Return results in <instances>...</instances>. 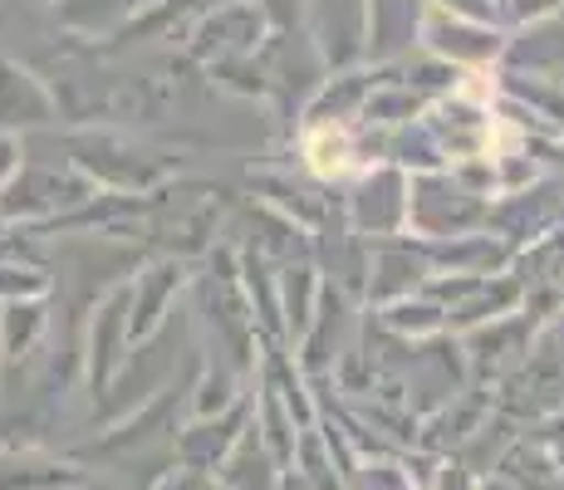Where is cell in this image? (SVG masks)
<instances>
[{
    "mask_svg": "<svg viewBox=\"0 0 564 490\" xmlns=\"http://www.w3.org/2000/svg\"><path fill=\"white\" fill-rule=\"evenodd\" d=\"M187 280H192L187 260H177V255L153 260L143 275H133V285H128V344L158 339V329L167 324L172 304L187 290Z\"/></svg>",
    "mask_w": 564,
    "mask_h": 490,
    "instance_id": "11",
    "label": "cell"
},
{
    "mask_svg": "<svg viewBox=\"0 0 564 490\" xmlns=\"http://www.w3.org/2000/svg\"><path fill=\"white\" fill-rule=\"evenodd\" d=\"M153 490H221L212 471H192V466H177V471H167L162 481H153Z\"/></svg>",
    "mask_w": 564,
    "mask_h": 490,
    "instance_id": "24",
    "label": "cell"
},
{
    "mask_svg": "<svg viewBox=\"0 0 564 490\" xmlns=\"http://www.w3.org/2000/svg\"><path fill=\"white\" fill-rule=\"evenodd\" d=\"M432 10H447V15H457V20H481V25H501L496 20V6L491 0H427Z\"/></svg>",
    "mask_w": 564,
    "mask_h": 490,
    "instance_id": "23",
    "label": "cell"
},
{
    "mask_svg": "<svg viewBox=\"0 0 564 490\" xmlns=\"http://www.w3.org/2000/svg\"><path fill=\"white\" fill-rule=\"evenodd\" d=\"M432 490H476V476L462 461H442L437 476H432Z\"/></svg>",
    "mask_w": 564,
    "mask_h": 490,
    "instance_id": "26",
    "label": "cell"
},
{
    "mask_svg": "<svg viewBox=\"0 0 564 490\" xmlns=\"http://www.w3.org/2000/svg\"><path fill=\"white\" fill-rule=\"evenodd\" d=\"M84 471L64 461H45V456H10L0 461V490H69L79 486Z\"/></svg>",
    "mask_w": 564,
    "mask_h": 490,
    "instance_id": "20",
    "label": "cell"
},
{
    "mask_svg": "<svg viewBox=\"0 0 564 490\" xmlns=\"http://www.w3.org/2000/svg\"><path fill=\"white\" fill-rule=\"evenodd\" d=\"M319 270L310 260H290L280 265V344H300L314 319V304H319Z\"/></svg>",
    "mask_w": 564,
    "mask_h": 490,
    "instance_id": "15",
    "label": "cell"
},
{
    "mask_svg": "<svg viewBox=\"0 0 564 490\" xmlns=\"http://www.w3.org/2000/svg\"><path fill=\"white\" fill-rule=\"evenodd\" d=\"M432 260V275H506L516 265V246L496 236L491 226L481 231H462L447 241H422Z\"/></svg>",
    "mask_w": 564,
    "mask_h": 490,
    "instance_id": "12",
    "label": "cell"
},
{
    "mask_svg": "<svg viewBox=\"0 0 564 490\" xmlns=\"http://www.w3.org/2000/svg\"><path fill=\"white\" fill-rule=\"evenodd\" d=\"M417 50L432 54V59H442L457 74H491L506 54V30L481 25V20H457V15H447V10L422 6Z\"/></svg>",
    "mask_w": 564,
    "mask_h": 490,
    "instance_id": "4",
    "label": "cell"
},
{
    "mask_svg": "<svg viewBox=\"0 0 564 490\" xmlns=\"http://www.w3.org/2000/svg\"><path fill=\"white\" fill-rule=\"evenodd\" d=\"M535 446H540V451H545L550 471L564 476V417H555L545 432H535Z\"/></svg>",
    "mask_w": 564,
    "mask_h": 490,
    "instance_id": "25",
    "label": "cell"
},
{
    "mask_svg": "<svg viewBox=\"0 0 564 490\" xmlns=\"http://www.w3.org/2000/svg\"><path fill=\"white\" fill-rule=\"evenodd\" d=\"M339 216L344 231H354L359 241L408 236V172L393 162L364 167L349 187H339Z\"/></svg>",
    "mask_w": 564,
    "mask_h": 490,
    "instance_id": "3",
    "label": "cell"
},
{
    "mask_svg": "<svg viewBox=\"0 0 564 490\" xmlns=\"http://www.w3.org/2000/svg\"><path fill=\"white\" fill-rule=\"evenodd\" d=\"M422 128L432 133L442 162H462V157H476V152L491 148V104L481 98H466V94H442L422 108Z\"/></svg>",
    "mask_w": 564,
    "mask_h": 490,
    "instance_id": "8",
    "label": "cell"
},
{
    "mask_svg": "<svg viewBox=\"0 0 564 490\" xmlns=\"http://www.w3.org/2000/svg\"><path fill=\"white\" fill-rule=\"evenodd\" d=\"M54 98L15 64H0V123H50Z\"/></svg>",
    "mask_w": 564,
    "mask_h": 490,
    "instance_id": "19",
    "label": "cell"
},
{
    "mask_svg": "<svg viewBox=\"0 0 564 490\" xmlns=\"http://www.w3.org/2000/svg\"><path fill=\"white\" fill-rule=\"evenodd\" d=\"M432 275L427 246L417 236H388V241H368V270H364V300L388 304L403 294L422 290Z\"/></svg>",
    "mask_w": 564,
    "mask_h": 490,
    "instance_id": "9",
    "label": "cell"
},
{
    "mask_svg": "<svg viewBox=\"0 0 564 490\" xmlns=\"http://www.w3.org/2000/svg\"><path fill=\"white\" fill-rule=\"evenodd\" d=\"M486 216H491V202L471 196L447 167L408 177V236H417V241H447L462 231H481Z\"/></svg>",
    "mask_w": 564,
    "mask_h": 490,
    "instance_id": "2",
    "label": "cell"
},
{
    "mask_svg": "<svg viewBox=\"0 0 564 490\" xmlns=\"http://www.w3.org/2000/svg\"><path fill=\"white\" fill-rule=\"evenodd\" d=\"M295 152H300V172L319 187H349L364 167H373L364 148V128L359 123H334V118H319V123H300L295 128Z\"/></svg>",
    "mask_w": 564,
    "mask_h": 490,
    "instance_id": "6",
    "label": "cell"
},
{
    "mask_svg": "<svg viewBox=\"0 0 564 490\" xmlns=\"http://www.w3.org/2000/svg\"><path fill=\"white\" fill-rule=\"evenodd\" d=\"M74 167L99 177L104 187H113L118 196H128V192H153L162 182H172V172H177L182 162H172L167 152H143L133 143H118V138H99L94 148H79Z\"/></svg>",
    "mask_w": 564,
    "mask_h": 490,
    "instance_id": "7",
    "label": "cell"
},
{
    "mask_svg": "<svg viewBox=\"0 0 564 490\" xmlns=\"http://www.w3.org/2000/svg\"><path fill=\"white\" fill-rule=\"evenodd\" d=\"M491 6H496L501 30H520V25H530V20H545V15H555V10H564L560 0H491Z\"/></svg>",
    "mask_w": 564,
    "mask_h": 490,
    "instance_id": "22",
    "label": "cell"
},
{
    "mask_svg": "<svg viewBox=\"0 0 564 490\" xmlns=\"http://www.w3.org/2000/svg\"><path fill=\"white\" fill-rule=\"evenodd\" d=\"M270 20L256 0H206L187 20V59L202 64L206 79L231 64H246L265 50Z\"/></svg>",
    "mask_w": 564,
    "mask_h": 490,
    "instance_id": "1",
    "label": "cell"
},
{
    "mask_svg": "<svg viewBox=\"0 0 564 490\" xmlns=\"http://www.w3.org/2000/svg\"><path fill=\"white\" fill-rule=\"evenodd\" d=\"M15 167H20V143L15 138H0V187H10Z\"/></svg>",
    "mask_w": 564,
    "mask_h": 490,
    "instance_id": "27",
    "label": "cell"
},
{
    "mask_svg": "<svg viewBox=\"0 0 564 490\" xmlns=\"http://www.w3.org/2000/svg\"><path fill=\"white\" fill-rule=\"evenodd\" d=\"M45 329H50L45 300H6V309H0V353H6V368L25 363L40 348V339H45Z\"/></svg>",
    "mask_w": 564,
    "mask_h": 490,
    "instance_id": "18",
    "label": "cell"
},
{
    "mask_svg": "<svg viewBox=\"0 0 564 490\" xmlns=\"http://www.w3.org/2000/svg\"><path fill=\"white\" fill-rule=\"evenodd\" d=\"M354 490H417V481H412V471L403 461H359L349 471Z\"/></svg>",
    "mask_w": 564,
    "mask_h": 490,
    "instance_id": "21",
    "label": "cell"
},
{
    "mask_svg": "<svg viewBox=\"0 0 564 490\" xmlns=\"http://www.w3.org/2000/svg\"><path fill=\"white\" fill-rule=\"evenodd\" d=\"M422 6H427V0H368V15H373L368 59H398V54L417 50Z\"/></svg>",
    "mask_w": 564,
    "mask_h": 490,
    "instance_id": "17",
    "label": "cell"
},
{
    "mask_svg": "<svg viewBox=\"0 0 564 490\" xmlns=\"http://www.w3.org/2000/svg\"><path fill=\"white\" fill-rule=\"evenodd\" d=\"M560 6H564V0H560Z\"/></svg>",
    "mask_w": 564,
    "mask_h": 490,
    "instance_id": "30",
    "label": "cell"
},
{
    "mask_svg": "<svg viewBox=\"0 0 564 490\" xmlns=\"http://www.w3.org/2000/svg\"><path fill=\"white\" fill-rule=\"evenodd\" d=\"M555 329H560V334H564V309H560V319H555Z\"/></svg>",
    "mask_w": 564,
    "mask_h": 490,
    "instance_id": "29",
    "label": "cell"
},
{
    "mask_svg": "<svg viewBox=\"0 0 564 490\" xmlns=\"http://www.w3.org/2000/svg\"><path fill=\"white\" fill-rule=\"evenodd\" d=\"M314 54L324 69H359L368 64V45H373V15L368 0H305V25Z\"/></svg>",
    "mask_w": 564,
    "mask_h": 490,
    "instance_id": "5",
    "label": "cell"
},
{
    "mask_svg": "<svg viewBox=\"0 0 564 490\" xmlns=\"http://www.w3.org/2000/svg\"><path fill=\"white\" fill-rule=\"evenodd\" d=\"M256 417V402L251 392L246 398H236L231 407L221 412H206V417H192L187 427L177 432V461L192 466V471H221V461L236 451V442L246 437V427H251Z\"/></svg>",
    "mask_w": 564,
    "mask_h": 490,
    "instance_id": "10",
    "label": "cell"
},
{
    "mask_svg": "<svg viewBox=\"0 0 564 490\" xmlns=\"http://www.w3.org/2000/svg\"><path fill=\"white\" fill-rule=\"evenodd\" d=\"M496 69H520V74H545L564 84V10L545 20H530L520 30H506V54Z\"/></svg>",
    "mask_w": 564,
    "mask_h": 490,
    "instance_id": "13",
    "label": "cell"
},
{
    "mask_svg": "<svg viewBox=\"0 0 564 490\" xmlns=\"http://www.w3.org/2000/svg\"><path fill=\"white\" fill-rule=\"evenodd\" d=\"M378 324H383L388 334H398V339H408V344L447 339V309H442L427 290H412V294H403V300L378 304Z\"/></svg>",
    "mask_w": 564,
    "mask_h": 490,
    "instance_id": "16",
    "label": "cell"
},
{
    "mask_svg": "<svg viewBox=\"0 0 564 490\" xmlns=\"http://www.w3.org/2000/svg\"><path fill=\"white\" fill-rule=\"evenodd\" d=\"M476 490H516L511 481H476Z\"/></svg>",
    "mask_w": 564,
    "mask_h": 490,
    "instance_id": "28",
    "label": "cell"
},
{
    "mask_svg": "<svg viewBox=\"0 0 564 490\" xmlns=\"http://www.w3.org/2000/svg\"><path fill=\"white\" fill-rule=\"evenodd\" d=\"M128 344V285L113 290L108 300L94 309V334H89V378H94V398L104 392V383L113 378V368L123 363Z\"/></svg>",
    "mask_w": 564,
    "mask_h": 490,
    "instance_id": "14",
    "label": "cell"
}]
</instances>
